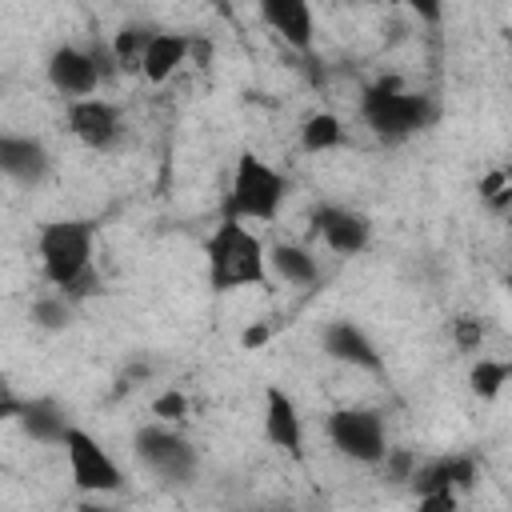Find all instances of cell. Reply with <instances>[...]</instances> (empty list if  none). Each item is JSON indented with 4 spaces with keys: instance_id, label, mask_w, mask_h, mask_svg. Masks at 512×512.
<instances>
[{
    "instance_id": "5b68a950",
    "label": "cell",
    "mask_w": 512,
    "mask_h": 512,
    "mask_svg": "<svg viewBox=\"0 0 512 512\" xmlns=\"http://www.w3.org/2000/svg\"><path fill=\"white\" fill-rule=\"evenodd\" d=\"M324 432L332 440V448L356 464H380L388 452V432H384V416L372 408H336L324 420Z\"/></svg>"
},
{
    "instance_id": "9c48e42d",
    "label": "cell",
    "mask_w": 512,
    "mask_h": 512,
    "mask_svg": "<svg viewBox=\"0 0 512 512\" xmlns=\"http://www.w3.org/2000/svg\"><path fill=\"white\" fill-rule=\"evenodd\" d=\"M68 132L92 152H112L124 136V120L112 100L76 96V100H68Z\"/></svg>"
},
{
    "instance_id": "f1b7e54d",
    "label": "cell",
    "mask_w": 512,
    "mask_h": 512,
    "mask_svg": "<svg viewBox=\"0 0 512 512\" xmlns=\"http://www.w3.org/2000/svg\"><path fill=\"white\" fill-rule=\"evenodd\" d=\"M268 332H272L268 324H252V328H244V336H240V344H244V348H260V344L268 340Z\"/></svg>"
},
{
    "instance_id": "4dcf8cb0",
    "label": "cell",
    "mask_w": 512,
    "mask_h": 512,
    "mask_svg": "<svg viewBox=\"0 0 512 512\" xmlns=\"http://www.w3.org/2000/svg\"><path fill=\"white\" fill-rule=\"evenodd\" d=\"M212 4H216V8H224V0H212Z\"/></svg>"
},
{
    "instance_id": "83f0119b",
    "label": "cell",
    "mask_w": 512,
    "mask_h": 512,
    "mask_svg": "<svg viewBox=\"0 0 512 512\" xmlns=\"http://www.w3.org/2000/svg\"><path fill=\"white\" fill-rule=\"evenodd\" d=\"M408 4H412L416 16L428 20V24H436V20H440V8H444V0H408Z\"/></svg>"
},
{
    "instance_id": "44dd1931",
    "label": "cell",
    "mask_w": 512,
    "mask_h": 512,
    "mask_svg": "<svg viewBox=\"0 0 512 512\" xmlns=\"http://www.w3.org/2000/svg\"><path fill=\"white\" fill-rule=\"evenodd\" d=\"M508 376H512L508 360H488V356H480V360L472 364V372H468V384H472V392H476V396L492 400V396L508 384Z\"/></svg>"
},
{
    "instance_id": "30bf717a",
    "label": "cell",
    "mask_w": 512,
    "mask_h": 512,
    "mask_svg": "<svg viewBox=\"0 0 512 512\" xmlns=\"http://www.w3.org/2000/svg\"><path fill=\"white\" fill-rule=\"evenodd\" d=\"M312 232L336 252V256H356L372 240V224L364 212L344 208V204H320L312 212Z\"/></svg>"
},
{
    "instance_id": "ac0fdd59",
    "label": "cell",
    "mask_w": 512,
    "mask_h": 512,
    "mask_svg": "<svg viewBox=\"0 0 512 512\" xmlns=\"http://www.w3.org/2000/svg\"><path fill=\"white\" fill-rule=\"evenodd\" d=\"M268 268H272L280 280L296 284V288L316 284V276H320L316 256H312L308 248H300V244H276V248H268Z\"/></svg>"
},
{
    "instance_id": "ffe728a7",
    "label": "cell",
    "mask_w": 512,
    "mask_h": 512,
    "mask_svg": "<svg viewBox=\"0 0 512 512\" xmlns=\"http://www.w3.org/2000/svg\"><path fill=\"white\" fill-rule=\"evenodd\" d=\"M152 32H156V28H148V24H124V28L116 32L112 48H108L112 64H116L120 72H140V60H144V48H148Z\"/></svg>"
},
{
    "instance_id": "ba28073f",
    "label": "cell",
    "mask_w": 512,
    "mask_h": 512,
    "mask_svg": "<svg viewBox=\"0 0 512 512\" xmlns=\"http://www.w3.org/2000/svg\"><path fill=\"white\" fill-rule=\"evenodd\" d=\"M104 76H108V64H104L100 52H88V48H76V44H60L48 56V84L68 100L92 96Z\"/></svg>"
},
{
    "instance_id": "277c9868",
    "label": "cell",
    "mask_w": 512,
    "mask_h": 512,
    "mask_svg": "<svg viewBox=\"0 0 512 512\" xmlns=\"http://www.w3.org/2000/svg\"><path fill=\"white\" fill-rule=\"evenodd\" d=\"M284 196H288V180L268 160H260L256 152H240L236 172H232V188L224 200V216L244 220V224L248 220H276Z\"/></svg>"
},
{
    "instance_id": "52a82bcc",
    "label": "cell",
    "mask_w": 512,
    "mask_h": 512,
    "mask_svg": "<svg viewBox=\"0 0 512 512\" xmlns=\"http://www.w3.org/2000/svg\"><path fill=\"white\" fill-rule=\"evenodd\" d=\"M60 444H64V456H68L72 484H76L80 492H120V488H124L120 464L108 456V448H104L92 432L68 424V432H64Z\"/></svg>"
},
{
    "instance_id": "3957f363",
    "label": "cell",
    "mask_w": 512,
    "mask_h": 512,
    "mask_svg": "<svg viewBox=\"0 0 512 512\" xmlns=\"http://www.w3.org/2000/svg\"><path fill=\"white\" fill-rule=\"evenodd\" d=\"M360 116H364V124H368L380 140H408V136H416L420 128L432 124L436 108H432L428 96L404 92L396 80H380V84H372V88L364 92Z\"/></svg>"
},
{
    "instance_id": "4316f807",
    "label": "cell",
    "mask_w": 512,
    "mask_h": 512,
    "mask_svg": "<svg viewBox=\"0 0 512 512\" xmlns=\"http://www.w3.org/2000/svg\"><path fill=\"white\" fill-rule=\"evenodd\" d=\"M420 508L424 512H452L456 508V492L440 488V492H420Z\"/></svg>"
},
{
    "instance_id": "484cf974",
    "label": "cell",
    "mask_w": 512,
    "mask_h": 512,
    "mask_svg": "<svg viewBox=\"0 0 512 512\" xmlns=\"http://www.w3.org/2000/svg\"><path fill=\"white\" fill-rule=\"evenodd\" d=\"M156 416H160V420H180V416H188V396H184V392H164V396L156 400Z\"/></svg>"
},
{
    "instance_id": "8992f818",
    "label": "cell",
    "mask_w": 512,
    "mask_h": 512,
    "mask_svg": "<svg viewBox=\"0 0 512 512\" xmlns=\"http://www.w3.org/2000/svg\"><path fill=\"white\" fill-rule=\"evenodd\" d=\"M132 452H136V460H140L148 472H156V476H164V480H172V484H184V480L196 476V448H192L180 432L164 428L160 420L136 428Z\"/></svg>"
},
{
    "instance_id": "7402d4cb",
    "label": "cell",
    "mask_w": 512,
    "mask_h": 512,
    "mask_svg": "<svg viewBox=\"0 0 512 512\" xmlns=\"http://www.w3.org/2000/svg\"><path fill=\"white\" fill-rule=\"evenodd\" d=\"M32 320L40 324V328H68L72 324V304H68V296L64 292H56V296H40L36 304H32Z\"/></svg>"
},
{
    "instance_id": "d4e9b609",
    "label": "cell",
    "mask_w": 512,
    "mask_h": 512,
    "mask_svg": "<svg viewBox=\"0 0 512 512\" xmlns=\"http://www.w3.org/2000/svg\"><path fill=\"white\" fill-rule=\"evenodd\" d=\"M380 464H384V472H388V480H392V484H400V480H408V476H412V468H416V460H412V452H404V448H388Z\"/></svg>"
},
{
    "instance_id": "2e32d148",
    "label": "cell",
    "mask_w": 512,
    "mask_h": 512,
    "mask_svg": "<svg viewBox=\"0 0 512 512\" xmlns=\"http://www.w3.org/2000/svg\"><path fill=\"white\" fill-rule=\"evenodd\" d=\"M408 480H412L416 496L420 492H440V488L456 492V488H472L476 464H472V456H440V460H428V464L412 468Z\"/></svg>"
},
{
    "instance_id": "f546056e",
    "label": "cell",
    "mask_w": 512,
    "mask_h": 512,
    "mask_svg": "<svg viewBox=\"0 0 512 512\" xmlns=\"http://www.w3.org/2000/svg\"><path fill=\"white\" fill-rule=\"evenodd\" d=\"M20 404H24L20 396H12L8 388H0V424H4V420H12V416L20 412Z\"/></svg>"
},
{
    "instance_id": "9a60e30c",
    "label": "cell",
    "mask_w": 512,
    "mask_h": 512,
    "mask_svg": "<svg viewBox=\"0 0 512 512\" xmlns=\"http://www.w3.org/2000/svg\"><path fill=\"white\" fill-rule=\"evenodd\" d=\"M260 4V16H264V24L280 36V40H288L292 48H300V52H308L312 48V8H308V0H256Z\"/></svg>"
},
{
    "instance_id": "d6986e66",
    "label": "cell",
    "mask_w": 512,
    "mask_h": 512,
    "mask_svg": "<svg viewBox=\"0 0 512 512\" xmlns=\"http://www.w3.org/2000/svg\"><path fill=\"white\" fill-rule=\"evenodd\" d=\"M344 144V124L336 112H312L304 124H300V148L304 152H332Z\"/></svg>"
},
{
    "instance_id": "cb8c5ba5",
    "label": "cell",
    "mask_w": 512,
    "mask_h": 512,
    "mask_svg": "<svg viewBox=\"0 0 512 512\" xmlns=\"http://www.w3.org/2000/svg\"><path fill=\"white\" fill-rule=\"evenodd\" d=\"M452 340H456L460 352H476L484 344V324L476 316H456L452 320Z\"/></svg>"
},
{
    "instance_id": "5bb4252c",
    "label": "cell",
    "mask_w": 512,
    "mask_h": 512,
    "mask_svg": "<svg viewBox=\"0 0 512 512\" xmlns=\"http://www.w3.org/2000/svg\"><path fill=\"white\" fill-rule=\"evenodd\" d=\"M192 56V36H180V32H152L148 48H144V60H140V76L148 84H164L180 72V64H188Z\"/></svg>"
},
{
    "instance_id": "7a4b0ae2",
    "label": "cell",
    "mask_w": 512,
    "mask_h": 512,
    "mask_svg": "<svg viewBox=\"0 0 512 512\" xmlns=\"http://www.w3.org/2000/svg\"><path fill=\"white\" fill-rule=\"evenodd\" d=\"M208 256V288L212 292H232L248 284H264L268 276V248L244 220H220L216 232L204 244Z\"/></svg>"
},
{
    "instance_id": "e0dca14e",
    "label": "cell",
    "mask_w": 512,
    "mask_h": 512,
    "mask_svg": "<svg viewBox=\"0 0 512 512\" xmlns=\"http://www.w3.org/2000/svg\"><path fill=\"white\" fill-rule=\"evenodd\" d=\"M16 420H20L24 432H28L32 440H40V444H60L64 432H68V416H64V408H60L56 400H48V396H40V400H24L20 412H16Z\"/></svg>"
},
{
    "instance_id": "4fadbf2b",
    "label": "cell",
    "mask_w": 512,
    "mask_h": 512,
    "mask_svg": "<svg viewBox=\"0 0 512 512\" xmlns=\"http://www.w3.org/2000/svg\"><path fill=\"white\" fill-rule=\"evenodd\" d=\"M48 148L36 136H8L0 132V172L16 184H40L48 176Z\"/></svg>"
},
{
    "instance_id": "7c38bea8",
    "label": "cell",
    "mask_w": 512,
    "mask_h": 512,
    "mask_svg": "<svg viewBox=\"0 0 512 512\" xmlns=\"http://www.w3.org/2000/svg\"><path fill=\"white\" fill-rule=\"evenodd\" d=\"M320 348L332 360L348 364V368H364V372H380L384 368V356L376 352V344L368 340V332L360 324H352V320H332L320 332Z\"/></svg>"
},
{
    "instance_id": "603a6c76",
    "label": "cell",
    "mask_w": 512,
    "mask_h": 512,
    "mask_svg": "<svg viewBox=\"0 0 512 512\" xmlns=\"http://www.w3.org/2000/svg\"><path fill=\"white\" fill-rule=\"evenodd\" d=\"M480 196L496 208V212H504L508 208V196H512V184H508V172L504 168H496V172H488L484 180H480Z\"/></svg>"
},
{
    "instance_id": "6da1fadb",
    "label": "cell",
    "mask_w": 512,
    "mask_h": 512,
    "mask_svg": "<svg viewBox=\"0 0 512 512\" xmlns=\"http://www.w3.org/2000/svg\"><path fill=\"white\" fill-rule=\"evenodd\" d=\"M92 244L96 224L92 220H52L40 228V268L52 288H60L68 300L92 296L100 288V276L92 268Z\"/></svg>"
},
{
    "instance_id": "8fae6325",
    "label": "cell",
    "mask_w": 512,
    "mask_h": 512,
    "mask_svg": "<svg viewBox=\"0 0 512 512\" xmlns=\"http://www.w3.org/2000/svg\"><path fill=\"white\" fill-rule=\"evenodd\" d=\"M264 440L272 448L288 452V456H300L304 452V420H300V408L276 384L264 388Z\"/></svg>"
}]
</instances>
